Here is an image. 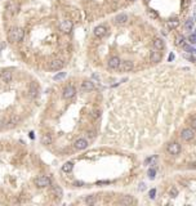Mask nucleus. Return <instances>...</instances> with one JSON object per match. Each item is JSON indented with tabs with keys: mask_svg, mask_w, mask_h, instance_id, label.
I'll list each match as a JSON object with an SVG mask.
<instances>
[{
	"mask_svg": "<svg viewBox=\"0 0 196 206\" xmlns=\"http://www.w3.org/2000/svg\"><path fill=\"white\" fill-rule=\"evenodd\" d=\"M74 28V23L70 21V19H62L60 22V30L63 32V34H70Z\"/></svg>",
	"mask_w": 196,
	"mask_h": 206,
	"instance_id": "7ed1b4c3",
	"label": "nucleus"
},
{
	"mask_svg": "<svg viewBox=\"0 0 196 206\" xmlns=\"http://www.w3.org/2000/svg\"><path fill=\"white\" fill-rule=\"evenodd\" d=\"M143 189H144V184H141L140 186V191H143Z\"/></svg>",
	"mask_w": 196,
	"mask_h": 206,
	"instance_id": "e433bc0d",
	"label": "nucleus"
},
{
	"mask_svg": "<svg viewBox=\"0 0 196 206\" xmlns=\"http://www.w3.org/2000/svg\"><path fill=\"white\" fill-rule=\"evenodd\" d=\"M129 2H134V0H129Z\"/></svg>",
	"mask_w": 196,
	"mask_h": 206,
	"instance_id": "58836bf2",
	"label": "nucleus"
},
{
	"mask_svg": "<svg viewBox=\"0 0 196 206\" xmlns=\"http://www.w3.org/2000/svg\"><path fill=\"white\" fill-rule=\"evenodd\" d=\"M133 68H134V63L132 61H124V62H121L119 64L118 71L119 72H129V71H132Z\"/></svg>",
	"mask_w": 196,
	"mask_h": 206,
	"instance_id": "0eeeda50",
	"label": "nucleus"
},
{
	"mask_svg": "<svg viewBox=\"0 0 196 206\" xmlns=\"http://www.w3.org/2000/svg\"><path fill=\"white\" fill-rule=\"evenodd\" d=\"M6 9H8L10 13H16L17 9H18V5H17L16 3H9L8 6H6Z\"/></svg>",
	"mask_w": 196,
	"mask_h": 206,
	"instance_id": "a878e982",
	"label": "nucleus"
},
{
	"mask_svg": "<svg viewBox=\"0 0 196 206\" xmlns=\"http://www.w3.org/2000/svg\"><path fill=\"white\" fill-rule=\"evenodd\" d=\"M72 169H74V163H71V161H67L62 165V171L65 173H71Z\"/></svg>",
	"mask_w": 196,
	"mask_h": 206,
	"instance_id": "a211bd4d",
	"label": "nucleus"
},
{
	"mask_svg": "<svg viewBox=\"0 0 196 206\" xmlns=\"http://www.w3.org/2000/svg\"><path fill=\"white\" fill-rule=\"evenodd\" d=\"M176 44H177V45H183V44H185V38H183V36H177V39H176Z\"/></svg>",
	"mask_w": 196,
	"mask_h": 206,
	"instance_id": "c85d7f7f",
	"label": "nucleus"
},
{
	"mask_svg": "<svg viewBox=\"0 0 196 206\" xmlns=\"http://www.w3.org/2000/svg\"><path fill=\"white\" fill-rule=\"evenodd\" d=\"M75 186H77V187H81V186H83V182H76V183H75Z\"/></svg>",
	"mask_w": 196,
	"mask_h": 206,
	"instance_id": "f704fd0d",
	"label": "nucleus"
},
{
	"mask_svg": "<svg viewBox=\"0 0 196 206\" xmlns=\"http://www.w3.org/2000/svg\"><path fill=\"white\" fill-rule=\"evenodd\" d=\"M35 184L39 188H45V187H49L50 184H52V180H50L48 176L41 175V176H38V178L35 179Z\"/></svg>",
	"mask_w": 196,
	"mask_h": 206,
	"instance_id": "f03ea898",
	"label": "nucleus"
},
{
	"mask_svg": "<svg viewBox=\"0 0 196 206\" xmlns=\"http://www.w3.org/2000/svg\"><path fill=\"white\" fill-rule=\"evenodd\" d=\"M155 173H156L155 169H150L148 173H147V174H148V178H150V179H154V178H155Z\"/></svg>",
	"mask_w": 196,
	"mask_h": 206,
	"instance_id": "7c9ffc66",
	"label": "nucleus"
},
{
	"mask_svg": "<svg viewBox=\"0 0 196 206\" xmlns=\"http://www.w3.org/2000/svg\"><path fill=\"white\" fill-rule=\"evenodd\" d=\"M93 34H94L96 38H103V36L107 34V28L103 25H99V26H97L96 28H94Z\"/></svg>",
	"mask_w": 196,
	"mask_h": 206,
	"instance_id": "ddd939ff",
	"label": "nucleus"
},
{
	"mask_svg": "<svg viewBox=\"0 0 196 206\" xmlns=\"http://www.w3.org/2000/svg\"><path fill=\"white\" fill-rule=\"evenodd\" d=\"M52 192H53V195H54V196H57L58 198L63 196V191H62V188H61L60 186H54V187H53V189H52Z\"/></svg>",
	"mask_w": 196,
	"mask_h": 206,
	"instance_id": "412c9836",
	"label": "nucleus"
},
{
	"mask_svg": "<svg viewBox=\"0 0 196 206\" xmlns=\"http://www.w3.org/2000/svg\"><path fill=\"white\" fill-rule=\"evenodd\" d=\"M52 142H53V139H52V137H50L49 134H44V135L41 137V143L44 144V146L52 144Z\"/></svg>",
	"mask_w": 196,
	"mask_h": 206,
	"instance_id": "aec40b11",
	"label": "nucleus"
},
{
	"mask_svg": "<svg viewBox=\"0 0 196 206\" xmlns=\"http://www.w3.org/2000/svg\"><path fill=\"white\" fill-rule=\"evenodd\" d=\"M157 156L156 154H154V156H151V157H148L146 161H144V164L146 165H156V163H157Z\"/></svg>",
	"mask_w": 196,
	"mask_h": 206,
	"instance_id": "4be33fe9",
	"label": "nucleus"
},
{
	"mask_svg": "<svg viewBox=\"0 0 196 206\" xmlns=\"http://www.w3.org/2000/svg\"><path fill=\"white\" fill-rule=\"evenodd\" d=\"M118 202H119L120 205H132V204H134V200H133L132 196L125 195V196H123L121 198H119Z\"/></svg>",
	"mask_w": 196,
	"mask_h": 206,
	"instance_id": "4468645a",
	"label": "nucleus"
},
{
	"mask_svg": "<svg viewBox=\"0 0 196 206\" xmlns=\"http://www.w3.org/2000/svg\"><path fill=\"white\" fill-rule=\"evenodd\" d=\"M30 138H31V139H34V138H35V135H34V133H32V131L30 133Z\"/></svg>",
	"mask_w": 196,
	"mask_h": 206,
	"instance_id": "4c0bfd02",
	"label": "nucleus"
},
{
	"mask_svg": "<svg viewBox=\"0 0 196 206\" xmlns=\"http://www.w3.org/2000/svg\"><path fill=\"white\" fill-rule=\"evenodd\" d=\"M12 77H13V73L10 71H5V72L2 73V80L4 83H6V84L12 81Z\"/></svg>",
	"mask_w": 196,
	"mask_h": 206,
	"instance_id": "f3484780",
	"label": "nucleus"
},
{
	"mask_svg": "<svg viewBox=\"0 0 196 206\" xmlns=\"http://www.w3.org/2000/svg\"><path fill=\"white\" fill-rule=\"evenodd\" d=\"M38 93H39V89H38V86H36L35 84H32V85H31V88H30V97L35 98L36 95H38Z\"/></svg>",
	"mask_w": 196,
	"mask_h": 206,
	"instance_id": "b1692460",
	"label": "nucleus"
},
{
	"mask_svg": "<svg viewBox=\"0 0 196 206\" xmlns=\"http://www.w3.org/2000/svg\"><path fill=\"white\" fill-rule=\"evenodd\" d=\"M8 38H9V41H12V43L22 41L23 38H25V30H23V28H21V27H14V28H12V30L9 31Z\"/></svg>",
	"mask_w": 196,
	"mask_h": 206,
	"instance_id": "f257e3e1",
	"label": "nucleus"
},
{
	"mask_svg": "<svg viewBox=\"0 0 196 206\" xmlns=\"http://www.w3.org/2000/svg\"><path fill=\"white\" fill-rule=\"evenodd\" d=\"M121 63V61H120V58L119 57H111L110 60H108V62H107V67L108 68H111V70H118V67H119V64Z\"/></svg>",
	"mask_w": 196,
	"mask_h": 206,
	"instance_id": "1a4fd4ad",
	"label": "nucleus"
},
{
	"mask_svg": "<svg viewBox=\"0 0 196 206\" xmlns=\"http://www.w3.org/2000/svg\"><path fill=\"white\" fill-rule=\"evenodd\" d=\"M190 126L194 130H196V116H194V117H191V119H190Z\"/></svg>",
	"mask_w": 196,
	"mask_h": 206,
	"instance_id": "c756f323",
	"label": "nucleus"
},
{
	"mask_svg": "<svg viewBox=\"0 0 196 206\" xmlns=\"http://www.w3.org/2000/svg\"><path fill=\"white\" fill-rule=\"evenodd\" d=\"M128 21H129V17L127 16V14H124V13H120V14H118V16L115 17V23L119 25V26L127 25Z\"/></svg>",
	"mask_w": 196,
	"mask_h": 206,
	"instance_id": "f8f14e48",
	"label": "nucleus"
},
{
	"mask_svg": "<svg viewBox=\"0 0 196 206\" xmlns=\"http://www.w3.org/2000/svg\"><path fill=\"white\" fill-rule=\"evenodd\" d=\"M81 89L84 92H92V90H94V84L92 81H89V80H85V81L81 83Z\"/></svg>",
	"mask_w": 196,
	"mask_h": 206,
	"instance_id": "dca6fc26",
	"label": "nucleus"
},
{
	"mask_svg": "<svg viewBox=\"0 0 196 206\" xmlns=\"http://www.w3.org/2000/svg\"><path fill=\"white\" fill-rule=\"evenodd\" d=\"M173 60H174V54H169V61L172 62Z\"/></svg>",
	"mask_w": 196,
	"mask_h": 206,
	"instance_id": "c9c22d12",
	"label": "nucleus"
},
{
	"mask_svg": "<svg viewBox=\"0 0 196 206\" xmlns=\"http://www.w3.org/2000/svg\"><path fill=\"white\" fill-rule=\"evenodd\" d=\"M166 151H168L170 154H173V156H177V154L181 153V144L177 143V142H172V143H169L168 146H166Z\"/></svg>",
	"mask_w": 196,
	"mask_h": 206,
	"instance_id": "39448f33",
	"label": "nucleus"
},
{
	"mask_svg": "<svg viewBox=\"0 0 196 206\" xmlns=\"http://www.w3.org/2000/svg\"><path fill=\"white\" fill-rule=\"evenodd\" d=\"M97 202V197L96 196H88L85 198V204L86 205H94Z\"/></svg>",
	"mask_w": 196,
	"mask_h": 206,
	"instance_id": "393cba45",
	"label": "nucleus"
},
{
	"mask_svg": "<svg viewBox=\"0 0 196 206\" xmlns=\"http://www.w3.org/2000/svg\"><path fill=\"white\" fill-rule=\"evenodd\" d=\"M75 94H76L75 86L67 85V86L63 89V92H62V97H63L65 99H71L72 97H75Z\"/></svg>",
	"mask_w": 196,
	"mask_h": 206,
	"instance_id": "423d86ee",
	"label": "nucleus"
},
{
	"mask_svg": "<svg viewBox=\"0 0 196 206\" xmlns=\"http://www.w3.org/2000/svg\"><path fill=\"white\" fill-rule=\"evenodd\" d=\"M182 49L186 50V52H188V53H195V52H196L191 45H187V44H183V45H182Z\"/></svg>",
	"mask_w": 196,
	"mask_h": 206,
	"instance_id": "cd10ccee",
	"label": "nucleus"
},
{
	"mask_svg": "<svg viewBox=\"0 0 196 206\" xmlns=\"http://www.w3.org/2000/svg\"><path fill=\"white\" fill-rule=\"evenodd\" d=\"M192 27H194V19H192V18H188V19L185 22V28H186L187 31H191Z\"/></svg>",
	"mask_w": 196,
	"mask_h": 206,
	"instance_id": "5701e85b",
	"label": "nucleus"
},
{
	"mask_svg": "<svg viewBox=\"0 0 196 206\" xmlns=\"http://www.w3.org/2000/svg\"><path fill=\"white\" fill-rule=\"evenodd\" d=\"M148 16H150L151 18H154V19H156V18H157V13H156L155 10H152V9H150V10H148Z\"/></svg>",
	"mask_w": 196,
	"mask_h": 206,
	"instance_id": "2f4dec72",
	"label": "nucleus"
},
{
	"mask_svg": "<svg viewBox=\"0 0 196 206\" xmlns=\"http://www.w3.org/2000/svg\"><path fill=\"white\" fill-rule=\"evenodd\" d=\"M166 25H168V27L169 28H177L178 26H179V19H177V18H170L168 22H166Z\"/></svg>",
	"mask_w": 196,
	"mask_h": 206,
	"instance_id": "6ab92c4d",
	"label": "nucleus"
},
{
	"mask_svg": "<svg viewBox=\"0 0 196 206\" xmlns=\"http://www.w3.org/2000/svg\"><path fill=\"white\" fill-rule=\"evenodd\" d=\"M177 195H178V191H177V188H174V187H173V188L170 189V196H172V197H176Z\"/></svg>",
	"mask_w": 196,
	"mask_h": 206,
	"instance_id": "473e14b6",
	"label": "nucleus"
},
{
	"mask_svg": "<svg viewBox=\"0 0 196 206\" xmlns=\"http://www.w3.org/2000/svg\"><path fill=\"white\" fill-rule=\"evenodd\" d=\"M74 147H75L77 151H83V150H85L86 147H88V141L84 139V138H79V139H76V141H75Z\"/></svg>",
	"mask_w": 196,
	"mask_h": 206,
	"instance_id": "9d476101",
	"label": "nucleus"
},
{
	"mask_svg": "<svg viewBox=\"0 0 196 206\" xmlns=\"http://www.w3.org/2000/svg\"><path fill=\"white\" fill-rule=\"evenodd\" d=\"M0 52H2V50H0Z\"/></svg>",
	"mask_w": 196,
	"mask_h": 206,
	"instance_id": "a19ab883",
	"label": "nucleus"
},
{
	"mask_svg": "<svg viewBox=\"0 0 196 206\" xmlns=\"http://www.w3.org/2000/svg\"><path fill=\"white\" fill-rule=\"evenodd\" d=\"M194 137H195V131H194L192 128H186V129H183L182 131H181V138L186 142L192 141Z\"/></svg>",
	"mask_w": 196,
	"mask_h": 206,
	"instance_id": "20e7f679",
	"label": "nucleus"
},
{
	"mask_svg": "<svg viewBox=\"0 0 196 206\" xmlns=\"http://www.w3.org/2000/svg\"><path fill=\"white\" fill-rule=\"evenodd\" d=\"M161 58H163L161 53H160V52H159L157 49L154 48V50H152V52H151V54H150V60H151V62H152V63H159V62H161Z\"/></svg>",
	"mask_w": 196,
	"mask_h": 206,
	"instance_id": "9b49d317",
	"label": "nucleus"
},
{
	"mask_svg": "<svg viewBox=\"0 0 196 206\" xmlns=\"http://www.w3.org/2000/svg\"><path fill=\"white\" fill-rule=\"evenodd\" d=\"M146 2H148V0H146Z\"/></svg>",
	"mask_w": 196,
	"mask_h": 206,
	"instance_id": "ea45409f",
	"label": "nucleus"
},
{
	"mask_svg": "<svg viewBox=\"0 0 196 206\" xmlns=\"http://www.w3.org/2000/svg\"><path fill=\"white\" fill-rule=\"evenodd\" d=\"M155 195H156V189L152 188V189L150 191V198H151V200H154V198H155Z\"/></svg>",
	"mask_w": 196,
	"mask_h": 206,
	"instance_id": "72a5a7b5",
	"label": "nucleus"
},
{
	"mask_svg": "<svg viewBox=\"0 0 196 206\" xmlns=\"http://www.w3.org/2000/svg\"><path fill=\"white\" fill-rule=\"evenodd\" d=\"M152 44H154V48L157 49V50H163V49L165 48V43H164V40L160 39V38H155L154 41H152Z\"/></svg>",
	"mask_w": 196,
	"mask_h": 206,
	"instance_id": "2eb2a0df",
	"label": "nucleus"
},
{
	"mask_svg": "<svg viewBox=\"0 0 196 206\" xmlns=\"http://www.w3.org/2000/svg\"><path fill=\"white\" fill-rule=\"evenodd\" d=\"M63 66H65V61L63 60H53V61H50L49 62V70H52V71H58V70H61L63 68Z\"/></svg>",
	"mask_w": 196,
	"mask_h": 206,
	"instance_id": "6e6552de",
	"label": "nucleus"
},
{
	"mask_svg": "<svg viewBox=\"0 0 196 206\" xmlns=\"http://www.w3.org/2000/svg\"><path fill=\"white\" fill-rule=\"evenodd\" d=\"M66 75H67L66 72H60V73H57V75H54V76H53V80H56V81H57V80L65 79V77H66Z\"/></svg>",
	"mask_w": 196,
	"mask_h": 206,
	"instance_id": "bb28decb",
	"label": "nucleus"
}]
</instances>
